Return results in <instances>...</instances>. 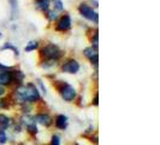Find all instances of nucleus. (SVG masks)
I'll use <instances>...</instances> for the list:
<instances>
[{
    "label": "nucleus",
    "mask_w": 160,
    "mask_h": 145,
    "mask_svg": "<svg viewBox=\"0 0 160 145\" xmlns=\"http://www.w3.org/2000/svg\"><path fill=\"white\" fill-rule=\"evenodd\" d=\"M15 96L19 103H34L40 99V93L32 83L19 86L15 91Z\"/></svg>",
    "instance_id": "1"
},
{
    "label": "nucleus",
    "mask_w": 160,
    "mask_h": 145,
    "mask_svg": "<svg viewBox=\"0 0 160 145\" xmlns=\"http://www.w3.org/2000/svg\"><path fill=\"white\" fill-rule=\"evenodd\" d=\"M41 55L45 58L49 59V61H57V59H59L62 57V51L56 45L48 44L41 50Z\"/></svg>",
    "instance_id": "2"
},
{
    "label": "nucleus",
    "mask_w": 160,
    "mask_h": 145,
    "mask_svg": "<svg viewBox=\"0 0 160 145\" xmlns=\"http://www.w3.org/2000/svg\"><path fill=\"white\" fill-rule=\"evenodd\" d=\"M78 11H80V13L84 18H87V19L92 21V22L98 23V13L89 5H87V4H81L80 8H78Z\"/></svg>",
    "instance_id": "3"
},
{
    "label": "nucleus",
    "mask_w": 160,
    "mask_h": 145,
    "mask_svg": "<svg viewBox=\"0 0 160 145\" xmlns=\"http://www.w3.org/2000/svg\"><path fill=\"white\" fill-rule=\"evenodd\" d=\"M60 94L63 97V99L66 102H72L76 98V89H73L72 86L64 83V86L60 89Z\"/></svg>",
    "instance_id": "4"
},
{
    "label": "nucleus",
    "mask_w": 160,
    "mask_h": 145,
    "mask_svg": "<svg viewBox=\"0 0 160 145\" xmlns=\"http://www.w3.org/2000/svg\"><path fill=\"white\" fill-rule=\"evenodd\" d=\"M62 70L64 72H68V74H76V72L80 70V64H78L77 61L70 59V61H68L66 63L63 64Z\"/></svg>",
    "instance_id": "5"
},
{
    "label": "nucleus",
    "mask_w": 160,
    "mask_h": 145,
    "mask_svg": "<svg viewBox=\"0 0 160 145\" xmlns=\"http://www.w3.org/2000/svg\"><path fill=\"white\" fill-rule=\"evenodd\" d=\"M22 123L27 127V129L30 132V133H38V127H36V122L35 119L32 116L29 115H25L22 117Z\"/></svg>",
    "instance_id": "6"
},
{
    "label": "nucleus",
    "mask_w": 160,
    "mask_h": 145,
    "mask_svg": "<svg viewBox=\"0 0 160 145\" xmlns=\"http://www.w3.org/2000/svg\"><path fill=\"white\" fill-rule=\"evenodd\" d=\"M71 28V18L69 15H65L60 18V21L58 22V25H57V29L58 30H62V32H65V30H69Z\"/></svg>",
    "instance_id": "7"
},
{
    "label": "nucleus",
    "mask_w": 160,
    "mask_h": 145,
    "mask_svg": "<svg viewBox=\"0 0 160 145\" xmlns=\"http://www.w3.org/2000/svg\"><path fill=\"white\" fill-rule=\"evenodd\" d=\"M13 81L12 72L6 69H0V85H10Z\"/></svg>",
    "instance_id": "8"
},
{
    "label": "nucleus",
    "mask_w": 160,
    "mask_h": 145,
    "mask_svg": "<svg viewBox=\"0 0 160 145\" xmlns=\"http://www.w3.org/2000/svg\"><path fill=\"white\" fill-rule=\"evenodd\" d=\"M84 56L87 57V58H89V61L92 62V64L98 65L99 56H98V52H96L95 48H93V47L84 48Z\"/></svg>",
    "instance_id": "9"
},
{
    "label": "nucleus",
    "mask_w": 160,
    "mask_h": 145,
    "mask_svg": "<svg viewBox=\"0 0 160 145\" xmlns=\"http://www.w3.org/2000/svg\"><path fill=\"white\" fill-rule=\"evenodd\" d=\"M34 119H35V122H39L40 125L45 126V127H48L52 125V117L48 114H39Z\"/></svg>",
    "instance_id": "10"
},
{
    "label": "nucleus",
    "mask_w": 160,
    "mask_h": 145,
    "mask_svg": "<svg viewBox=\"0 0 160 145\" xmlns=\"http://www.w3.org/2000/svg\"><path fill=\"white\" fill-rule=\"evenodd\" d=\"M56 126L59 129H65L68 127V117L65 115H58L56 117Z\"/></svg>",
    "instance_id": "11"
},
{
    "label": "nucleus",
    "mask_w": 160,
    "mask_h": 145,
    "mask_svg": "<svg viewBox=\"0 0 160 145\" xmlns=\"http://www.w3.org/2000/svg\"><path fill=\"white\" fill-rule=\"evenodd\" d=\"M10 125H11V119L4 114H0V128L6 129L10 127Z\"/></svg>",
    "instance_id": "12"
},
{
    "label": "nucleus",
    "mask_w": 160,
    "mask_h": 145,
    "mask_svg": "<svg viewBox=\"0 0 160 145\" xmlns=\"http://www.w3.org/2000/svg\"><path fill=\"white\" fill-rule=\"evenodd\" d=\"M35 6L41 11H48L49 0H35Z\"/></svg>",
    "instance_id": "13"
},
{
    "label": "nucleus",
    "mask_w": 160,
    "mask_h": 145,
    "mask_svg": "<svg viewBox=\"0 0 160 145\" xmlns=\"http://www.w3.org/2000/svg\"><path fill=\"white\" fill-rule=\"evenodd\" d=\"M38 47H39V42H38V41H30V42L25 46V51H27V52H30V51L36 50Z\"/></svg>",
    "instance_id": "14"
},
{
    "label": "nucleus",
    "mask_w": 160,
    "mask_h": 145,
    "mask_svg": "<svg viewBox=\"0 0 160 145\" xmlns=\"http://www.w3.org/2000/svg\"><path fill=\"white\" fill-rule=\"evenodd\" d=\"M4 50H11V51H13L16 56H18V55H19V53H18V50H17V48L15 47V46H13L12 44H10V42L5 44V45H4L2 47H1V51H4Z\"/></svg>",
    "instance_id": "15"
},
{
    "label": "nucleus",
    "mask_w": 160,
    "mask_h": 145,
    "mask_svg": "<svg viewBox=\"0 0 160 145\" xmlns=\"http://www.w3.org/2000/svg\"><path fill=\"white\" fill-rule=\"evenodd\" d=\"M8 142V136H6V131L0 128V143L1 144H6Z\"/></svg>",
    "instance_id": "16"
},
{
    "label": "nucleus",
    "mask_w": 160,
    "mask_h": 145,
    "mask_svg": "<svg viewBox=\"0 0 160 145\" xmlns=\"http://www.w3.org/2000/svg\"><path fill=\"white\" fill-rule=\"evenodd\" d=\"M53 4H54V8L58 10V11H63V1L62 0H53Z\"/></svg>",
    "instance_id": "17"
},
{
    "label": "nucleus",
    "mask_w": 160,
    "mask_h": 145,
    "mask_svg": "<svg viewBox=\"0 0 160 145\" xmlns=\"http://www.w3.org/2000/svg\"><path fill=\"white\" fill-rule=\"evenodd\" d=\"M11 3V11H12V17L16 16L17 13V0H10Z\"/></svg>",
    "instance_id": "18"
},
{
    "label": "nucleus",
    "mask_w": 160,
    "mask_h": 145,
    "mask_svg": "<svg viewBox=\"0 0 160 145\" xmlns=\"http://www.w3.org/2000/svg\"><path fill=\"white\" fill-rule=\"evenodd\" d=\"M51 145H62L60 137H59V136H53V137H52V143H51Z\"/></svg>",
    "instance_id": "19"
},
{
    "label": "nucleus",
    "mask_w": 160,
    "mask_h": 145,
    "mask_svg": "<svg viewBox=\"0 0 160 145\" xmlns=\"http://www.w3.org/2000/svg\"><path fill=\"white\" fill-rule=\"evenodd\" d=\"M47 16H48V19L49 21H54L57 18V13L54 12V11H47Z\"/></svg>",
    "instance_id": "20"
},
{
    "label": "nucleus",
    "mask_w": 160,
    "mask_h": 145,
    "mask_svg": "<svg viewBox=\"0 0 160 145\" xmlns=\"http://www.w3.org/2000/svg\"><path fill=\"white\" fill-rule=\"evenodd\" d=\"M92 42H93V45H94V47L93 48H98V44H99V40H98V34H95V35H94V39H93V40H92Z\"/></svg>",
    "instance_id": "21"
},
{
    "label": "nucleus",
    "mask_w": 160,
    "mask_h": 145,
    "mask_svg": "<svg viewBox=\"0 0 160 145\" xmlns=\"http://www.w3.org/2000/svg\"><path fill=\"white\" fill-rule=\"evenodd\" d=\"M94 104L98 105V94L95 96V98H94Z\"/></svg>",
    "instance_id": "22"
},
{
    "label": "nucleus",
    "mask_w": 160,
    "mask_h": 145,
    "mask_svg": "<svg viewBox=\"0 0 160 145\" xmlns=\"http://www.w3.org/2000/svg\"><path fill=\"white\" fill-rule=\"evenodd\" d=\"M2 93H4V89L0 86V96H2Z\"/></svg>",
    "instance_id": "23"
},
{
    "label": "nucleus",
    "mask_w": 160,
    "mask_h": 145,
    "mask_svg": "<svg viewBox=\"0 0 160 145\" xmlns=\"http://www.w3.org/2000/svg\"><path fill=\"white\" fill-rule=\"evenodd\" d=\"M0 38H1V33H0Z\"/></svg>",
    "instance_id": "24"
}]
</instances>
